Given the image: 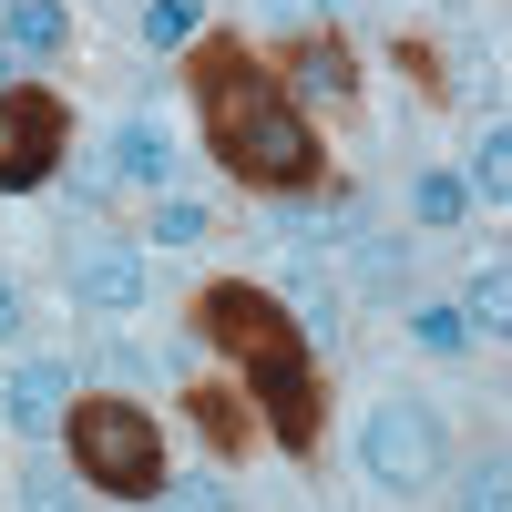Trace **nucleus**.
Masks as SVG:
<instances>
[{
	"mask_svg": "<svg viewBox=\"0 0 512 512\" xmlns=\"http://www.w3.org/2000/svg\"><path fill=\"white\" fill-rule=\"evenodd\" d=\"M205 328H216V349H236V359H246L256 400H267V420H277V441H287V451H308V441H318L308 338H297V328H287L256 287H216V297H205Z\"/></svg>",
	"mask_w": 512,
	"mask_h": 512,
	"instance_id": "nucleus-1",
	"label": "nucleus"
},
{
	"mask_svg": "<svg viewBox=\"0 0 512 512\" xmlns=\"http://www.w3.org/2000/svg\"><path fill=\"white\" fill-rule=\"evenodd\" d=\"M205 123H216V154L256 185H308L318 175V134L287 113V93H267L236 52L205 62Z\"/></svg>",
	"mask_w": 512,
	"mask_h": 512,
	"instance_id": "nucleus-2",
	"label": "nucleus"
},
{
	"mask_svg": "<svg viewBox=\"0 0 512 512\" xmlns=\"http://www.w3.org/2000/svg\"><path fill=\"white\" fill-rule=\"evenodd\" d=\"M72 461H82L103 492H154L164 441H154V420H144L134 400H82V410H72Z\"/></svg>",
	"mask_w": 512,
	"mask_h": 512,
	"instance_id": "nucleus-3",
	"label": "nucleus"
},
{
	"mask_svg": "<svg viewBox=\"0 0 512 512\" xmlns=\"http://www.w3.org/2000/svg\"><path fill=\"white\" fill-rule=\"evenodd\" d=\"M359 461H369V482H390V492H420L441 472V420L420 410V400H379L359 420Z\"/></svg>",
	"mask_w": 512,
	"mask_h": 512,
	"instance_id": "nucleus-4",
	"label": "nucleus"
},
{
	"mask_svg": "<svg viewBox=\"0 0 512 512\" xmlns=\"http://www.w3.org/2000/svg\"><path fill=\"white\" fill-rule=\"evenodd\" d=\"M52 154H62V103L52 93H0V195L41 185Z\"/></svg>",
	"mask_w": 512,
	"mask_h": 512,
	"instance_id": "nucleus-5",
	"label": "nucleus"
},
{
	"mask_svg": "<svg viewBox=\"0 0 512 512\" xmlns=\"http://www.w3.org/2000/svg\"><path fill=\"white\" fill-rule=\"evenodd\" d=\"M62 277H72L82 308H134V297H144V246L93 236V246H72V256H62Z\"/></svg>",
	"mask_w": 512,
	"mask_h": 512,
	"instance_id": "nucleus-6",
	"label": "nucleus"
},
{
	"mask_svg": "<svg viewBox=\"0 0 512 512\" xmlns=\"http://www.w3.org/2000/svg\"><path fill=\"white\" fill-rule=\"evenodd\" d=\"M0 410H11V431H62V410H72V369H52V359H31V369H11V400H0Z\"/></svg>",
	"mask_w": 512,
	"mask_h": 512,
	"instance_id": "nucleus-7",
	"label": "nucleus"
},
{
	"mask_svg": "<svg viewBox=\"0 0 512 512\" xmlns=\"http://www.w3.org/2000/svg\"><path fill=\"white\" fill-rule=\"evenodd\" d=\"M113 164H123V175H134V185H154V195L175 185V144H164L154 123H123V144H113Z\"/></svg>",
	"mask_w": 512,
	"mask_h": 512,
	"instance_id": "nucleus-8",
	"label": "nucleus"
},
{
	"mask_svg": "<svg viewBox=\"0 0 512 512\" xmlns=\"http://www.w3.org/2000/svg\"><path fill=\"white\" fill-rule=\"evenodd\" d=\"M0 41H11V52H52L62 41V0H11V11H0Z\"/></svg>",
	"mask_w": 512,
	"mask_h": 512,
	"instance_id": "nucleus-9",
	"label": "nucleus"
},
{
	"mask_svg": "<svg viewBox=\"0 0 512 512\" xmlns=\"http://www.w3.org/2000/svg\"><path fill=\"white\" fill-rule=\"evenodd\" d=\"M287 297H297V328H308L318 338V349H328V338H338V297L308 277V267H287Z\"/></svg>",
	"mask_w": 512,
	"mask_h": 512,
	"instance_id": "nucleus-10",
	"label": "nucleus"
},
{
	"mask_svg": "<svg viewBox=\"0 0 512 512\" xmlns=\"http://www.w3.org/2000/svg\"><path fill=\"white\" fill-rule=\"evenodd\" d=\"M400 267H410V256H400V236H369V246H359V287L400 297Z\"/></svg>",
	"mask_w": 512,
	"mask_h": 512,
	"instance_id": "nucleus-11",
	"label": "nucleus"
},
{
	"mask_svg": "<svg viewBox=\"0 0 512 512\" xmlns=\"http://www.w3.org/2000/svg\"><path fill=\"white\" fill-rule=\"evenodd\" d=\"M297 93H318V103H338V93H349V62H338L328 41H318V52L297 62Z\"/></svg>",
	"mask_w": 512,
	"mask_h": 512,
	"instance_id": "nucleus-12",
	"label": "nucleus"
},
{
	"mask_svg": "<svg viewBox=\"0 0 512 512\" xmlns=\"http://www.w3.org/2000/svg\"><path fill=\"white\" fill-rule=\"evenodd\" d=\"M144 41H154V52L195 41V0H154V11H144Z\"/></svg>",
	"mask_w": 512,
	"mask_h": 512,
	"instance_id": "nucleus-13",
	"label": "nucleus"
},
{
	"mask_svg": "<svg viewBox=\"0 0 512 512\" xmlns=\"http://www.w3.org/2000/svg\"><path fill=\"white\" fill-rule=\"evenodd\" d=\"M410 205H420V226H451V216H461V175H420Z\"/></svg>",
	"mask_w": 512,
	"mask_h": 512,
	"instance_id": "nucleus-14",
	"label": "nucleus"
},
{
	"mask_svg": "<svg viewBox=\"0 0 512 512\" xmlns=\"http://www.w3.org/2000/svg\"><path fill=\"white\" fill-rule=\"evenodd\" d=\"M21 502H31V512H82V502H72V482L52 472V461H31V472H21Z\"/></svg>",
	"mask_w": 512,
	"mask_h": 512,
	"instance_id": "nucleus-15",
	"label": "nucleus"
},
{
	"mask_svg": "<svg viewBox=\"0 0 512 512\" xmlns=\"http://www.w3.org/2000/svg\"><path fill=\"white\" fill-rule=\"evenodd\" d=\"M410 338H420V349H441V359H451V349H472V328H461L451 308H420V318H410Z\"/></svg>",
	"mask_w": 512,
	"mask_h": 512,
	"instance_id": "nucleus-16",
	"label": "nucleus"
},
{
	"mask_svg": "<svg viewBox=\"0 0 512 512\" xmlns=\"http://www.w3.org/2000/svg\"><path fill=\"white\" fill-rule=\"evenodd\" d=\"M287 236H349V205H287Z\"/></svg>",
	"mask_w": 512,
	"mask_h": 512,
	"instance_id": "nucleus-17",
	"label": "nucleus"
},
{
	"mask_svg": "<svg viewBox=\"0 0 512 512\" xmlns=\"http://www.w3.org/2000/svg\"><path fill=\"white\" fill-rule=\"evenodd\" d=\"M154 236H164V246H195V236H205V205H185V195H175V205L154 216Z\"/></svg>",
	"mask_w": 512,
	"mask_h": 512,
	"instance_id": "nucleus-18",
	"label": "nucleus"
},
{
	"mask_svg": "<svg viewBox=\"0 0 512 512\" xmlns=\"http://www.w3.org/2000/svg\"><path fill=\"white\" fill-rule=\"evenodd\" d=\"M502 185H512V134L492 123V134H482V195H502Z\"/></svg>",
	"mask_w": 512,
	"mask_h": 512,
	"instance_id": "nucleus-19",
	"label": "nucleus"
},
{
	"mask_svg": "<svg viewBox=\"0 0 512 512\" xmlns=\"http://www.w3.org/2000/svg\"><path fill=\"white\" fill-rule=\"evenodd\" d=\"M472 308H482V328H502V318H512V287H502V267H482V277H472Z\"/></svg>",
	"mask_w": 512,
	"mask_h": 512,
	"instance_id": "nucleus-20",
	"label": "nucleus"
},
{
	"mask_svg": "<svg viewBox=\"0 0 512 512\" xmlns=\"http://www.w3.org/2000/svg\"><path fill=\"white\" fill-rule=\"evenodd\" d=\"M461 512H502V461H482V472L461 482Z\"/></svg>",
	"mask_w": 512,
	"mask_h": 512,
	"instance_id": "nucleus-21",
	"label": "nucleus"
},
{
	"mask_svg": "<svg viewBox=\"0 0 512 512\" xmlns=\"http://www.w3.org/2000/svg\"><path fill=\"white\" fill-rule=\"evenodd\" d=\"M164 512H226V492H216V482H175V492H164Z\"/></svg>",
	"mask_w": 512,
	"mask_h": 512,
	"instance_id": "nucleus-22",
	"label": "nucleus"
},
{
	"mask_svg": "<svg viewBox=\"0 0 512 512\" xmlns=\"http://www.w3.org/2000/svg\"><path fill=\"white\" fill-rule=\"evenodd\" d=\"M256 11H267V21H287V31H297V21H318L328 0H256Z\"/></svg>",
	"mask_w": 512,
	"mask_h": 512,
	"instance_id": "nucleus-23",
	"label": "nucleus"
},
{
	"mask_svg": "<svg viewBox=\"0 0 512 512\" xmlns=\"http://www.w3.org/2000/svg\"><path fill=\"white\" fill-rule=\"evenodd\" d=\"M21 328V287H0V338H11Z\"/></svg>",
	"mask_w": 512,
	"mask_h": 512,
	"instance_id": "nucleus-24",
	"label": "nucleus"
},
{
	"mask_svg": "<svg viewBox=\"0 0 512 512\" xmlns=\"http://www.w3.org/2000/svg\"><path fill=\"white\" fill-rule=\"evenodd\" d=\"M0 93H11V52H0Z\"/></svg>",
	"mask_w": 512,
	"mask_h": 512,
	"instance_id": "nucleus-25",
	"label": "nucleus"
}]
</instances>
